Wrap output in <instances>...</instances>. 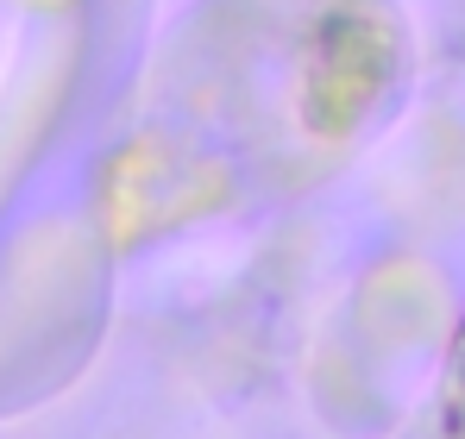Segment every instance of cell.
Masks as SVG:
<instances>
[{
  "label": "cell",
  "mask_w": 465,
  "mask_h": 439,
  "mask_svg": "<svg viewBox=\"0 0 465 439\" xmlns=\"http://www.w3.org/2000/svg\"><path fill=\"white\" fill-rule=\"evenodd\" d=\"M409 439H465V339H460V352H453V365H447L440 395L428 402L421 427H415Z\"/></svg>",
  "instance_id": "1"
}]
</instances>
